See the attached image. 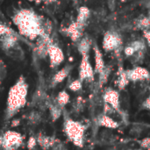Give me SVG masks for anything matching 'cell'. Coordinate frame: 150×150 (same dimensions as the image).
Here are the masks:
<instances>
[{
  "mask_svg": "<svg viewBox=\"0 0 150 150\" xmlns=\"http://www.w3.org/2000/svg\"><path fill=\"white\" fill-rule=\"evenodd\" d=\"M84 28L80 26L75 20L71 22L68 26L62 28V32L66 36H68L72 41L74 42H78L82 38H83V33Z\"/></svg>",
  "mask_w": 150,
  "mask_h": 150,
  "instance_id": "7",
  "label": "cell"
},
{
  "mask_svg": "<svg viewBox=\"0 0 150 150\" xmlns=\"http://www.w3.org/2000/svg\"><path fill=\"white\" fill-rule=\"evenodd\" d=\"M143 107L145 109H148V110H150V95L144 100L143 104H142Z\"/></svg>",
  "mask_w": 150,
  "mask_h": 150,
  "instance_id": "23",
  "label": "cell"
},
{
  "mask_svg": "<svg viewBox=\"0 0 150 150\" xmlns=\"http://www.w3.org/2000/svg\"><path fill=\"white\" fill-rule=\"evenodd\" d=\"M94 69L89 61V54H82V61L80 63L79 68V77L80 80L84 79H91L94 78Z\"/></svg>",
  "mask_w": 150,
  "mask_h": 150,
  "instance_id": "6",
  "label": "cell"
},
{
  "mask_svg": "<svg viewBox=\"0 0 150 150\" xmlns=\"http://www.w3.org/2000/svg\"><path fill=\"white\" fill-rule=\"evenodd\" d=\"M47 55L49 57L50 65L52 68L59 66L63 61H64V54L62 48L54 41L53 39L49 41L47 45Z\"/></svg>",
  "mask_w": 150,
  "mask_h": 150,
  "instance_id": "2",
  "label": "cell"
},
{
  "mask_svg": "<svg viewBox=\"0 0 150 150\" xmlns=\"http://www.w3.org/2000/svg\"><path fill=\"white\" fill-rule=\"evenodd\" d=\"M93 49H94V54H95V56H94V58H95V71L97 73L100 74L105 68L103 54L97 45L94 46Z\"/></svg>",
  "mask_w": 150,
  "mask_h": 150,
  "instance_id": "12",
  "label": "cell"
},
{
  "mask_svg": "<svg viewBox=\"0 0 150 150\" xmlns=\"http://www.w3.org/2000/svg\"><path fill=\"white\" fill-rule=\"evenodd\" d=\"M127 74L128 76L129 81L132 82H138V81H144L150 77L149 71L142 67H134L130 70H127Z\"/></svg>",
  "mask_w": 150,
  "mask_h": 150,
  "instance_id": "10",
  "label": "cell"
},
{
  "mask_svg": "<svg viewBox=\"0 0 150 150\" xmlns=\"http://www.w3.org/2000/svg\"><path fill=\"white\" fill-rule=\"evenodd\" d=\"M110 73H111V69L108 67H105L104 69V70L99 74V84H100V86L104 85L107 82V79L110 76Z\"/></svg>",
  "mask_w": 150,
  "mask_h": 150,
  "instance_id": "17",
  "label": "cell"
},
{
  "mask_svg": "<svg viewBox=\"0 0 150 150\" xmlns=\"http://www.w3.org/2000/svg\"><path fill=\"white\" fill-rule=\"evenodd\" d=\"M20 35L14 30L4 34L0 38V47L5 52H11L18 48V41Z\"/></svg>",
  "mask_w": 150,
  "mask_h": 150,
  "instance_id": "3",
  "label": "cell"
},
{
  "mask_svg": "<svg viewBox=\"0 0 150 150\" xmlns=\"http://www.w3.org/2000/svg\"><path fill=\"white\" fill-rule=\"evenodd\" d=\"M98 124L101 127H104L106 128H111V129H116L120 127L119 122H117L115 120H113L112 117H110L109 115H106V114H104L99 118Z\"/></svg>",
  "mask_w": 150,
  "mask_h": 150,
  "instance_id": "13",
  "label": "cell"
},
{
  "mask_svg": "<svg viewBox=\"0 0 150 150\" xmlns=\"http://www.w3.org/2000/svg\"><path fill=\"white\" fill-rule=\"evenodd\" d=\"M28 2H31V3H39L40 2V0H27Z\"/></svg>",
  "mask_w": 150,
  "mask_h": 150,
  "instance_id": "26",
  "label": "cell"
},
{
  "mask_svg": "<svg viewBox=\"0 0 150 150\" xmlns=\"http://www.w3.org/2000/svg\"><path fill=\"white\" fill-rule=\"evenodd\" d=\"M121 45V39L120 37L112 32H108L105 34L103 40V48L105 51H112L116 50Z\"/></svg>",
  "mask_w": 150,
  "mask_h": 150,
  "instance_id": "9",
  "label": "cell"
},
{
  "mask_svg": "<svg viewBox=\"0 0 150 150\" xmlns=\"http://www.w3.org/2000/svg\"><path fill=\"white\" fill-rule=\"evenodd\" d=\"M11 20L20 37L29 40L37 41L43 36L50 34L47 23L33 8H19L13 13Z\"/></svg>",
  "mask_w": 150,
  "mask_h": 150,
  "instance_id": "1",
  "label": "cell"
},
{
  "mask_svg": "<svg viewBox=\"0 0 150 150\" xmlns=\"http://www.w3.org/2000/svg\"><path fill=\"white\" fill-rule=\"evenodd\" d=\"M13 92L11 93L10 95V99H9V105L12 109H16L17 106L20 105L21 103L23 102L25 94L23 91H25V87L24 84V81L20 79L17 84L12 88Z\"/></svg>",
  "mask_w": 150,
  "mask_h": 150,
  "instance_id": "4",
  "label": "cell"
},
{
  "mask_svg": "<svg viewBox=\"0 0 150 150\" xmlns=\"http://www.w3.org/2000/svg\"><path fill=\"white\" fill-rule=\"evenodd\" d=\"M104 101L105 104L109 105L115 112H120V93L118 91L109 88L104 93Z\"/></svg>",
  "mask_w": 150,
  "mask_h": 150,
  "instance_id": "8",
  "label": "cell"
},
{
  "mask_svg": "<svg viewBox=\"0 0 150 150\" xmlns=\"http://www.w3.org/2000/svg\"><path fill=\"white\" fill-rule=\"evenodd\" d=\"M40 2H43L45 4H52L57 2V0H40Z\"/></svg>",
  "mask_w": 150,
  "mask_h": 150,
  "instance_id": "24",
  "label": "cell"
},
{
  "mask_svg": "<svg viewBox=\"0 0 150 150\" xmlns=\"http://www.w3.org/2000/svg\"><path fill=\"white\" fill-rule=\"evenodd\" d=\"M124 53H125V54H126L127 56H132V55H134L136 52H135L134 48L130 45V46L127 47L124 49Z\"/></svg>",
  "mask_w": 150,
  "mask_h": 150,
  "instance_id": "22",
  "label": "cell"
},
{
  "mask_svg": "<svg viewBox=\"0 0 150 150\" xmlns=\"http://www.w3.org/2000/svg\"><path fill=\"white\" fill-rule=\"evenodd\" d=\"M149 91H150V86H149Z\"/></svg>",
  "mask_w": 150,
  "mask_h": 150,
  "instance_id": "28",
  "label": "cell"
},
{
  "mask_svg": "<svg viewBox=\"0 0 150 150\" xmlns=\"http://www.w3.org/2000/svg\"><path fill=\"white\" fill-rule=\"evenodd\" d=\"M129 79L127 74V70H124L121 67H120L118 71V79H117V86L119 90H123L129 83Z\"/></svg>",
  "mask_w": 150,
  "mask_h": 150,
  "instance_id": "14",
  "label": "cell"
},
{
  "mask_svg": "<svg viewBox=\"0 0 150 150\" xmlns=\"http://www.w3.org/2000/svg\"><path fill=\"white\" fill-rule=\"evenodd\" d=\"M144 33H145V38L147 39V40H148V42L150 44V30H145V32H144Z\"/></svg>",
  "mask_w": 150,
  "mask_h": 150,
  "instance_id": "25",
  "label": "cell"
},
{
  "mask_svg": "<svg viewBox=\"0 0 150 150\" xmlns=\"http://www.w3.org/2000/svg\"><path fill=\"white\" fill-rule=\"evenodd\" d=\"M70 69H71L70 67H65V68L62 69L54 76V82H61V81H62V80L68 76L69 72L70 71Z\"/></svg>",
  "mask_w": 150,
  "mask_h": 150,
  "instance_id": "16",
  "label": "cell"
},
{
  "mask_svg": "<svg viewBox=\"0 0 150 150\" xmlns=\"http://www.w3.org/2000/svg\"><path fill=\"white\" fill-rule=\"evenodd\" d=\"M11 31H13L12 28H11L10 26H8L7 25H5L4 22H2V21L0 20V38H1L2 36H4V34H6V33H10V32H11Z\"/></svg>",
  "mask_w": 150,
  "mask_h": 150,
  "instance_id": "18",
  "label": "cell"
},
{
  "mask_svg": "<svg viewBox=\"0 0 150 150\" xmlns=\"http://www.w3.org/2000/svg\"><path fill=\"white\" fill-rule=\"evenodd\" d=\"M67 130H68V134H69V137L72 139V141L76 145L81 146L83 143L84 127L80 123L75 122V121H70L68 124Z\"/></svg>",
  "mask_w": 150,
  "mask_h": 150,
  "instance_id": "5",
  "label": "cell"
},
{
  "mask_svg": "<svg viewBox=\"0 0 150 150\" xmlns=\"http://www.w3.org/2000/svg\"><path fill=\"white\" fill-rule=\"evenodd\" d=\"M90 10L88 7L86 6H81L78 10V13L76 16V18L75 19V21L83 28H85L86 24L88 22V19L90 18Z\"/></svg>",
  "mask_w": 150,
  "mask_h": 150,
  "instance_id": "11",
  "label": "cell"
},
{
  "mask_svg": "<svg viewBox=\"0 0 150 150\" xmlns=\"http://www.w3.org/2000/svg\"><path fill=\"white\" fill-rule=\"evenodd\" d=\"M139 25L144 29H148L150 26V18H143L139 21Z\"/></svg>",
  "mask_w": 150,
  "mask_h": 150,
  "instance_id": "19",
  "label": "cell"
},
{
  "mask_svg": "<svg viewBox=\"0 0 150 150\" xmlns=\"http://www.w3.org/2000/svg\"><path fill=\"white\" fill-rule=\"evenodd\" d=\"M70 89L72 90V91H78V90H80L81 89V87H82V83H81V80H76V81H74L71 84H70Z\"/></svg>",
  "mask_w": 150,
  "mask_h": 150,
  "instance_id": "21",
  "label": "cell"
},
{
  "mask_svg": "<svg viewBox=\"0 0 150 150\" xmlns=\"http://www.w3.org/2000/svg\"><path fill=\"white\" fill-rule=\"evenodd\" d=\"M78 51L81 54H89V51L91 47V40L88 37H83L77 44Z\"/></svg>",
  "mask_w": 150,
  "mask_h": 150,
  "instance_id": "15",
  "label": "cell"
},
{
  "mask_svg": "<svg viewBox=\"0 0 150 150\" xmlns=\"http://www.w3.org/2000/svg\"><path fill=\"white\" fill-rule=\"evenodd\" d=\"M128 150H142V149H128Z\"/></svg>",
  "mask_w": 150,
  "mask_h": 150,
  "instance_id": "27",
  "label": "cell"
},
{
  "mask_svg": "<svg viewBox=\"0 0 150 150\" xmlns=\"http://www.w3.org/2000/svg\"><path fill=\"white\" fill-rule=\"evenodd\" d=\"M141 147L142 148V149L150 150V137H146L144 138L141 143H140Z\"/></svg>",
  "mask_w": 150,
  "mask_h": 150,
  "instance_id": "20",
  "label": "cell"
}]
</instances>
